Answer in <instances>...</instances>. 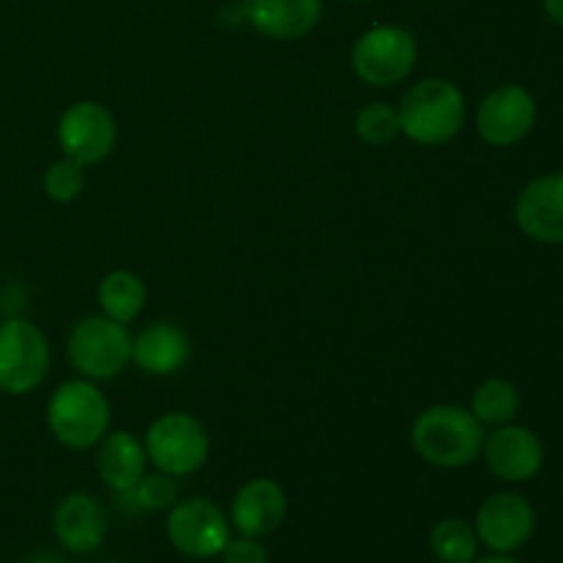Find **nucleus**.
<instances>
[{
    "label": "nucleus",
    "mask_w": 563,
    "mask_h": 563,
    "mask_svg": "<svg viewBox=\"0 0 563 563\" xmlns=\"http://www.w3.org/2000/svg\"><path fill=\"white\" fill-rule=\"evenodd\" d=\"M522 234L544 245H563V174L539 176L522 187L515 203Z\"/></svg>",
    "instance_id": "nucleus-14"
},
{
    "label": "nucleus",
    "mask_w": 563,
    "mask_h": 563,
    "mask_svg": "<svg viewBox=\"0 0 563 563\" xmlns=\"http://www.w3.org/2000/svg\"><path fill=\"white\" fill-rule=\"evenodd\" d=\"M544 14L555 22V25L563 27V0H542Z\"/></svg>",
    "instance_id": "nucleus-27"
},
{
    "label": "nucleus",
    "mask_w": 563,
    "mask_h": 563,
    "mask_svg": "<svg viewBox=\"0 0 563 563\" xmlns=\"http://www.w3.org/2000/svg\"><path fill=\"white\" fill-rule=\"evenodd\" d=\"M473 563H520V561L511 559L509 553H493V555H484V559H476Z\"/></svg>",
    "instance_id": "nucleus-29"
},
{
    "label": "nucleus",
    "mask_w": 563,
    "mask_h": 563,
    "mask_svg": "<svg viewBox=\"0 0 563 563\" xmlns=\"http://www.w3.org/2000/svg\"><path fill=\"white\" fill-rule=\"evenodd\" d=\"M482 454L489 471L509 484L531 482L544 465V445L539 434L517 423H504L484 438Z\"/></svg>",
    "instance_id": "nucleus-13"
},
{
    "label": "nucleus",
    "mask_w": 563,
    "mask_h": 563,
    "mask_svg": "<svg viewBox=\"0 0 563 563\" xmlns=\"http://www.w3.org/2000/svg\"><path fill=\"white\" fill-rule=\"evenodd\" d=\"M401 135L418 146H443L465 126V93L445 77L416 82L399 102Z\"/></svg>",
    "instance_id": "nucleus-2"
},
{
    "label": "nucleus",
    "mask_w": 563,
    "mask_h": 563,
    "mask_svg": "<svg viewBox=\"0 0 563 563\" xmlns=\"http://www.w3.org/2000/svg\"><path fill=\"white\" fill-rule=\"evenodd\" d=\"M476 537L493 553H517L537 531V511L517 493H495L478 506Z\"/></svg>",
    "instance_id": "nucleus-10"
},
{
    "label": "nucleus",
    "mask_w": 563,
    "mask_h": 563,
    "mask_svg": "<svg viewBox=\"0 0 563 563\" xmlns=\"http://www.w3.org/2000/svg\"><path fill=\"white\" fill-rule=\"evenodd\" d=\"M146 456L157 471L181 478L201 471L209 460V432L187 412H165L146 429Z\"/></svg>",
    "instance_id": "nucleus-7"
},
{
    "label": "nucleus",
    "mask_w": 563,
    "mask_h": 563,
    "mask_svg": "<svg viewBox=\"0 0 563 563\" xmlns=\"http://www.w3.org/2000/svg\"><path fill=\"white\" fill-rule=\"evenodd\" d=\"M418 44L401 25H374L352 47V69L366 86L394 88L412 75Z\"/></svg>",
    "instance_id": "nucleus-6"
},
{
    "label": "nucleus",
    "mask_w": 563,
    "mask_h": 563,
    "mask_svg": "<svg viewBox=\"0 0 563 563\" xmlns=\"http://www.w3.org/2000/svg\"><path fill=\"white\" fill-rule=\"evenodd\" d=\"M132 500L143 511H168L176 504V482L168 473H146L132 489Z\"/></svg>",
    "instance_id": "nucleus-24"
},
{
    "label": "nucleus",
    "mask_w": 563,
    "mask_h": 563,
    "mask_svg": "<svg viewBox=\"0 0 563 563\" xmlns=\"http://www.w3.org/2000/svg\"><path fill=\"white\" fill-rule=\"evenodd\" d=\"M410 440L427 465L456 471L478 460L484 449V427L465 407L434 405L412 421Z\"/></svg>",
    "instance_id": "nucleus-1"
},
{
    "label": "nucleus",
    "mask_w": 563,
    "mask_h": 563,
    "mask_svg": "<svg viewBox=\"0 0 563 563\" xmlns=\"http://www.w3.org/2000/svg\"><path fill=\"white\" fill-rule=\"evenodd\" d=\"M220 555H223V563H269V553L262 539L251 537H231V542L225 544Z\"/></svg>",
    "instance_id": "nucleus-25"
},
{
    "label": "nucleus",
    "mask_w": 563,
    "mask_h": 563,
    "mask_svg": "<svg viewBox=\"0 0 563 563\" xmlns=\"http://www.w3.org/2000/svg\"><path fill=\"white\" fill-rule=\"evenodd\" d=\"M22 563H69V561L60 559V555H55V553H36V555H31V559H25Z\"/></svg>",
    "instance_id": "nucleus-28"
},
{
    "label": "nucleus",
    "mask_w": 563,
    "mask_h": 563,
    "mask_svg": "<svg viewBox=\"0 0 563 563\" xmlns=\"http://www.w3.org/2000/svg\"><path fill=\"white\" fill-rule=\"evenodd\" d=\"M350 3H363V0H350Z\"/></svg>",
    "instance_id": "nucleus-30"
},
{
    "label": "nucleus",
    "mask_w": 563,
    "mask_h": 563,
    "mask_svg": "<svg viewBox=\"0 0 563 563\" xmlns=\"http://www.w3.org/2000/svg\"><path fill=\"white\" fill-rule=\"evenodd\" d=\"M66 357L82 379H115L132 361V335L126 324L104 313L82 317L66 339Z\"/></svg>",
    "instance_id": "nucleus-4"
},
{
    "label": "nucleus",
    "mask_w": 563,
    "mask_h": 563,
    "mask_svg": "<svg viewBox=\"0 0 563 563\" xmlns=\"http://www.w3.org/2000/svg\"><path fill=\"white\" fill-rule=\"evenodd\" d=\"M53 533L60 548L75 555H91L102 548L108 537L104 506L88 493H71L55 506Z\"/></svg>",
    "instance_id": "nucleus-15"
},
{
    "label": "nucleus",
    "mask_w": 563,
    "mask_h": 563,
    "mask_svg": "<svg viewBox=\"0 0 563 563\" xmlns=\"http://www.w3.org/2000/svg\"><path fill=\"white\" fill-rule=\"evenodd\" d=\"M146 284L141 275L130 273V269H113L99 280L97 300L104 317L115 319L121 324H130L141 317L143 306H146Z\"/></svg>",
    "instance_id": "nucleus-19"
},
{
    "label": "nucleus",
    "mask_w": 563,
    "mask_h": 563,
    "mask_svg": "<svg viewBox=\"0 0 563 563\" xmlns=\"http://www.w3.org/2000/svg\"><path fill=\"white\" fill-rule=\"evenodd\" d=\"M286 511H289V498L275 478H251L231 498V531L240 537L264 539L284 526Z\"/></svg>",
    "instance_id": "nucleus-12"
},
{
    "label": "nucleus",
    "mask_w": 563,
    "mask_h": 563,
    "mask_svg": "<svg viewBox=\"0 0 563 563\" xmlns=\"http://www.w3.org/2000/svg\"><path fill=\"white\" fill-rule=\"evenodd\" d=\"M192 355L190 335L170 322H154L132 339V361L152 377L181 372Z\"/></svg>",
    "instance_id": "nucleus-17"
},
{
    "label": "nucleus",
    "mask_w": 563,
    "mask_h": 563,
    "mask_svg": "<svg viewBox=\"0 0 563 563\" xmlns=\"http://www.w3.org/2000/svg\"><path fill=\"white\" fill-rule=\"evenodd\" d=\"M165 533L176 553L185 559L209 561L231 542V522L220 506L207 498H187L170 506Z\"/></svg>",
    "instance_id": "nucleus-8"
},
{
    "label": "nucleus",
    "mask_w": 563,
    "mask_h": 563,
    "mask_svg": "<svg viewBox=\"0 0 563 563\" xmlns=\"http://www.w3.org/2000/svg\"><path fill=\"white\" fill-rule=\"evenodd\" d=\"M53 366L47 335L33 322L11 317L0 322V390L27 396L47 379Z\"/></svg>",
    "instance_id": "nucleus-5"
},
{
    "label": "nucleus",
    "mask_w": 563,
    "mask_h": 563,
    "mask_svg": "<svg viewBox=\"0 0 563 563\" xmlns=\"http://www.w3.org/2000/svg\"><path fill=\"white\" fill-rule=\"evenodd\" d=\"M82 190H86V168L75 159H55L44 170V192H47L49 201L71 203L82 196Z\"/></svg>",
    "instance_id": "nucleus-23"
},
{
    "label": "nucleus",
    "mask_w": 563,
    "mask_h": 563,
    "mask_svg": "<svg viewBox=\"0 0 563 563\" xmlns=\"http://www.w3.org/2000/svg\"><path fill=\"white\" fill-rule=\"evenodd\" d=\"M47 427L64 449H93L110 429V401L91 379L58 385L47 401Z\"/></svg>",
    "instance_id": "nucleus-3"
},
{
    "label": "nucleus",
    "mask_w": 563,
    "mask_h": 563,
    "mask_svg": "<svg viewBox=\"0 0 563 563\" xmlns=\"http://www.w3.org/2000/svg\"><path fill=\"white\" fill-rule=\"evenodd\" d=\"M220 22L225 27H236V25H245V11H242L240 3H231L220 11Z\"/></svg>",
    "instance_id": "nucleus-26"
},
{
    "label": "nucleus",
    "mask_w": 563,
    "mask_h": 563,
    "mask_svg": "<svg viewBox=\"0 0 563 563\" xmlns=\"http://www.w3.org/2000/svg\"><path fill=\"white\" fill-rule=\"evenodd\" d=\"M55 135H58V146L64 157L75 159L82 168L108 159L113 154L115 141H119L113 113L104 104L91 102V99L69 104L58 119Z\"/></svg>",
    "instance_id": "nucleus-9"
},
{
    "label": "nucleus",
    "mask_w": 563,
    "mask_h": 563,
    "mask_svg": "<svg viewBox=\"0 0 563 563\" xmlns=\"http://www.w3.org/2000/svg\"><path fill=\"white\" fill-rule=\"evenodd\" d=\"M471 412L482 427H504L520 412V390L509 379L493 377L476 388L471 399Z\"/></svg>",
    "instance_id": "nucleus-21"
},
{
    "label": "nucleus",
    "mask_w": 563,
    "mask_h": 563,
    "mask_svg": "<svg viewBox=\"0 0 563 563\" xmlns=\"http://www.w3.org/2000/svg\"><path fill=\"white\" fill-rule=\"evenodd\" d=\"M478 544L476 528L462 517H445L429 531V553L440 563H473Z\"/></svg>",
    "instance_id": "nucleus-20"
},
{
    "label": "nucleus",
    "mask_w": 563,
    "mask_h": 563,
    "mask_svg": "<svg viewBox=\"0 0 563 563\" xmlns=\"http://www.w3.org/2000/svg\"><path fill=\"white\" fill-rule=\"evenodd\" d=\"M245 25L275 42L308 36L322 20V0H240Z\"/></svg>",
    "instance_id": "nucleus-16"
},
{
    "label": "nucleus",
    "mask_w": 563,
    "mask_h": 563,
    "mask_svg": "<svg viewBox=\"0 0 563 563\" xmlns=\"http://www.w3.org/2000/svg\"><path fill=\"white\" fill-rule=\"evenodd\" d=\"M146 445L132 432H108L97 443V473L115 495L132 493L146 476Z\"/></svg>",
    "instance_id": "nucleus-18"
},
{
    "label": "nucleus",
    "mask_w": 563,
    "mask_h": 563,
    "mask_svg": "<svg viewBox=\"0 0 563 563\" xmlns=\"http://www.w3.org/2000/svg\"><path fill=\"white\" fill-rule=\"evenodd\" d=\"M537 124V102L522 86H500L484 97L476 130L489 146H515Z\"/></svg>",
    "instance_id": "nucleus-11"
},
{
    "label": "nucleus",
    "mask_w": 563,
    "mask_h": 563,
    "mask_svg": "<svg viewBox=\"0 0 563 563\" xmlns=\"http://www.w3.org/2000/svg\"><path fill=\"white\" fill-rule=\"evenodd\" d=\"M355 135L366 146H388L401 135L399 110L390 102H368L355 115Z\"/></svg>",
    "instance_id": "nucleus-22"
}]
</instances>
